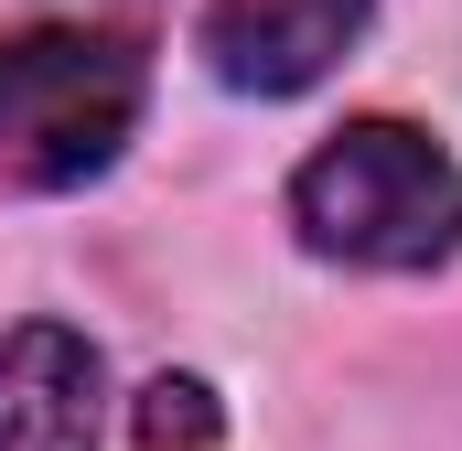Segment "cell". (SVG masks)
I'll list each match as a JSON object with an SVG mask.
<instances>
[{"mask_svg": "<svg viewBox=\"0 0 462 451\" xmlns=\"http://www.w3.org/2000/svg\"><path fill=\"white\" fill-rule=\"evenodd\" d=\"M291 226L345 269H441L462 247V172L409 118H355L291 172Z\"/></svg>", "mask_w": 462, "mask_h": 451, "instance_id": "6da1fadb", "label": "cell"}, {"mask_svg": "<svg viewBox=\"0 0 462 451\" xmlns=\"http://www.w3.org/2000/svg\"><path fill=\"white\" fill-rule=\"evenodd\" d=\"M140 129V43L129 32H11L0 43V183L65 194L87 172H108L118 140Z\"/></svg>", "mask_w": 462, "mask_h": 451, "instance_id": "7a4b0ae2", "label": "cell"}, {"mask_svg": "<svg viewBox=\"0 0 462 451\" xmlns=\"http://www.w3.org/2000/svg\"><path fill=\"white\" fill-rule=\"evenodd\" d=\"M376 0H216L205 11V65L236 97H301L312 76H334Z\"/></svg>", "mask_w": 462, "mask_h": 451, "instance_id": "3957f363", "label": "cell"}, {"mask_svg": "<svg viewBox=\"0 0 462 451\" xmlns=\"http://www.w3.org/2000/svg\"><path fill=\"white\" fill-rule=\"evenodd\" d=\"M97 344L65 323H11L0 334V451H97Z\"/></svg>", "mask_w": 462, "mask_h": 451, "instance_id": "277c9868", "label": "cell"}, {"mask_svg": "<svg viewBox=\"0 0 462 451\" xmlns=\"http://www.w3.org/2000/svg\"><path fill=\"white\" fill-rule=\"evenodd\" d=\"M140 451H216V387L205 376H151L140 387Z\"/></svg>", "mask_w": 462, "mask_h": 451, "instance_id": "5b68a950", "label": "cell"}, {"mask_svg": "<svg viewBox=\"0 0 462 451\" xmlns=\"http://www.w3.org/2000/svg\"><path fill=\"white\" fill-rule=\"evenodd\" d=\"M0 11H87V0H0Z\"/></svg>", "mask_w": 462, "mask_h": 451, "instance_id": "8992f818", "label": "cell"}]
</instances>
